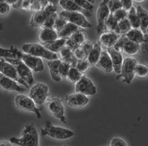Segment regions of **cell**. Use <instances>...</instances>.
Segmentation results:
<instances>
[{"label": "cell", "instance_id": "obj_1", "mask_svg": "<svg viewBox=\"0 0 148 146\" xmlns=\"http://www.w3.org/2000/svg\"><path fill=\"white\" fill-rule=\"evenodd\" d=\"M10 142L19 146H39V139L37 129L33 125H26L21 137H12Z\"/></svg>", "mask_w": 148, "mask_h": 146}, {"label": "cell", "instance_id": "obj_45", "mask_svg": "<svg viewBox=\"0 0 148 146\" xmlns=\"http://www.w3.org/2000/svg\"><path fill=\"white\" fill-rule=\"evenodd\" d=\"M75 2L76 5H77L81 8L88 10V11H92L93 9V6L88 2L86 0H71Z\"/></svg>", "mask_w": 148, "mask_h": 146}, {"label": "cell", "instance_id": "obj_49", "mask_svg": "<svg viewBox=\"0 0 148 146\" xmlns=\"http://www.w3.org/2000/svg\"><path fill=\"white\" fill-rule=\"evenodd\" d=\"M110 145L112 146H127V144L122 138L119 137H114L111 140Z\"/></svg>", "mask_w": 148, "mask_h": 146}, {"label": "cell", "instance_id": "obj_7", "mask_svg": "<svg viewBox=\"0 0 148 146\" xmlns=\"http://www.w3.org/2000/svg\"><path fill=\"white\" fill-rule=\"evenodd\" d=\"M58 16L68 22L76 25L79 28H88L91 27V25L88 21L86 17L79 11H67L64 10Z\"/></svg>", "mask_w": 148, "mask_h": 146}, {"label": "cell", "instance_id": "obj_25", "mask_svg": "<svg viewBox=\"0 0 148 146\" xmlns=\"http://www.w3.org/2000/svg\"><path fill=\"white\" fill-rule=\"evenodd\" d=\"M124 36L129 40L140 45L144 42L145 38L144 34L139 28H132L124 34Z\"/></svg>", "mask_w": 148, "mask_h": 146}, {"label": "cell", "instance_id": "obj_3", "mask_svg": "<svg viewBox=\"0 0 148 146\" xmlns=\"http://www.w3.org/2000/svg\"><path fill=\"white\" fill-rule=\"evenodd\" d=\"M22 49L25 53L43 58L49 61L59 59V55L56 53L51 52L40 44H25Z\"/></svg>", "mask_w": 148, "mask_h": 146}, {"label": "cell", "instance_id": "obj_44", "mask_svg": "<svg viewBox=\"0 0 148 146\" xmlns=\"http://www.w3.org/2000/svg\"><path fill=\"white\" fill-rule=\"evenodd\" d=\"M67 21L65 19L60 17L59 16L56 18L54 25L53 27V29L57 32L59 33L62 30V28L65 26V25L67 23Z\"/></svg>", "mask_w": 148, "mask_h": 146}, {"label": "cell", "instance_id": "obj_35", "mask_svg": "<svg viewBox=\"0 0 148 146\" xmlns=\"http://www.w3.org/2000/svg\"><path fill=\"white\" fill-rule=\"evenodd\" d=\"M148 68L147 65L143 63H137L135 68V75L140 78H144L147 76Z\"/></svg>", "mask_w": 148, "mask_h": 146}, {"label": "cell", "instance_id": "obj_31", "mask_svg": "<svg viewBox=\"0 0 148 146\" xmlns=\"http://www.w3.org/2000/svg\"><path fill=\"white\" fill-rule=\"evenodd\" d=\"M82 76V73L80 72L76 67H70L66 78L71 83H76Z\"/></svg>", "mask_w": 148, "mask_h": 146}, {"label": "cell", "instance_id": "obj_46", "mask_svg": "<svg viewBox=\"0 0 148 146\" xmlns=\"http://www.w3.org/2000/svg\"><path fill=\"white\" fill-rule=\"evenodd\" d=\"M125 40V36L124 35H121L115 44L113 45V48L119 52L122 53L123 49L124 44Z\"/></svg>", "mask_w": 148, "mask_h": 146}, {"label": "cell", "instance_id": "obj_12", "mask_svg": "<svg viewBox=\"0 0 148 146\" xmlns=\"http://www.w3.org/2000/svg\"><path fill=\"white\" fill-rule=\"evenodd\" d=\"M75 91L87 96H95L97 91L92 81L85 76H82L80 79L75 83Z\"/></svg>", "mask_w": 148, "mask_h": 146}, {"label": "cell", "instance_id": "obj_51", "mask_svg": "<svg viewBox=\"0 0 148 146\" xmlns=\"http://www.w3.org/2000/svg\"><path fill=\"white\" fill-rule=\"evenodd\" d=\"M122 8L128 11L133 7V0H120Z\"/></svg>", "mask_w": 148, "mask_h": 146}, {"label": "cell", "instance_id": "obj_15", "mask_svg": "<svg viewBox=\"0 0 148 146\" xmlns=\"http://www.w3.org/2000/svg\"><path fill=\"white\" fill-rule=\"evenodd\" d=\"M89 100V98L87 96L77 92L66 97L67 104L73 108H82L88 104Z\"/></svg>", "mask_w": 148, "mask_h": 146}, {"label": "cell", "instance_id": "obj_9", "mask_svg": "<svg viewBox=\"0 0 148 146\" xmlns=\"http://www.w3.org/2000/svg\"><path fill=\"white\" fill-rule=\"evenodd\" d=\"M14 104L19 109L34 113L38 119H40L42 115L34 101L29 97L23 94L17 95L14 99Z\"/></svg>", "mask_w": 148, "mask_h": 146}, {"label": "cell", "instance_id": "obj_6", "mask_svg": "<svg viewBox=\"0 0 148 146\" xmlns=\"http://www.w3.org/2000/svg\"><path fill=\"white\" fill-rule=\"evenodd\" d=\"M7 62L11 63L14 67L19 76L29 86L32 85L34 82V79L33 76L32 71L28 67L25 63L19 59L5 58Z\"/></svg>", "mask_w": 148, "mask_h": 146}, {"label": "cell", "instance_id": "obj_36", "mask_svg": "<svg viewBox=\"0 0 148 146\" xmlns=\"http://www.w3.org/2000/svg\"><path fill=\"white\" fill-rule=\"evenodd\" d=\"M70 38L80 46L86 41V36L85 34L80 29L75 31Z\"/></svg>", "mask_w": 148, "mask_h": 146}, {"label": "cell", "instance_id": "obj_11", "mask_svg": "<svg viewBox=\"0 0 148 146\" xmlns=\"http://www.w3.org/2000/svg\"><path fill=\"white\" fill-rule=\"evenodd\" d=\"M57 7L48 3L43 9L34 12L31 19L30 25L33 28L41 27L45 20L48 18L53 13L56 12Z\"/></svg>", "mask_w": 148, "mask_h": 146}, {"label": "cell", "instance_id": "obj_27", "mask_svg": "<svg viewBox=\"0 0 148 146\" xmlns=\"http://www.w3.org/2000/svg\"><path fill=\"white\" fill-rule=\"evenodd\" d=\"M140 49V45L127 39L125 37L123 51L130 55H136Z\"/></svg>", "mask_w": 148, "mask_h": 146}, {"label": "cell", "instance_id": "obj_23", "mask_svg": "<svg viewBox=\"0 0 148 146\" xmlns=\"http://www.w3.org/2000/svg\"><path fill=\"white\" fill-rule=\"evenodd\" d=\"M66 39V38H58L55 40L47 43H40V44L51 52L57 53L65 46Z\"/></svg>", "mask_w": 148, "mask_h": 146}, {"label": "cell", "instance_id": "obj_50", "mask_svg": "<svg viewBox=\"0 0 148 146\" xmlns=\"http://www.w3.org/2000/svg\"><path fill=\"white\" fill-rule=\"evenodd\" d=\"M74 54L76 57L77 59V60L80 59H87V56L84 50L80 46L77 49H76L74 51Z\"/></svg>", "mask_w": 148, "mask_h": 146}, {"label": "cell", "instance_id": "obj_20", "mask_svg": "<svg viewBox=\"0 0 148 146\" xmlns=\"http://www.w3.org/2000/svg\"><path fill=\"white\" fill-rule=\"evenodd\" d=\"M121 35L111 31L103 33L99 37V42L106 48L113 47Z\"/></svg>", "mask_w": 148, "mask_h": 146}, {"label": "cell", "instance_id": "obj_14", "mask_svg": "<svg viewBox=\"0 0 148 146\" xmlns=\"http://www.w3.org/2000/svg\"><path fill=\"white\" fill-rule=\"evenodd\" d=\"M109 0H103L100 3L97 11V20L98 33H101L103 31H106V22L109 17L111 12L107 6V2Z\"/></svg>", "mask_w": 148, "mask_h": 146}, {"label": "cell", "instance_id": "obj_21", "mask_svg": "<svg viewBox=\"0 0 148 146\" xmlns=\"http://www.w3.org/2000/svg\"><path fill=\"white\" fill-rule=\"evenodd\" d=\"M59 57L62 61L67 62L71 67H76L78 60L74 55V52L68 46H64L59 51Z\"/></svg>", "mask_w": 148, "mask_h": 146}, {"label": "cell", "instance_id": "obj_4", "mask_svg": "<svg viewBox=\"0 0 148 146\" xmlns=\"http://www.w3.org/2000/svg\"><path fill=\"white\" fill-rule=\"evenodd\" d=\"M10 48L16 53L17 58L23 61L32 71L36 72L43 71L44 69L43 62L40 57L30 55L24 52L22 53L19 51L18 49L13 45H12Z\"/></svg>", "mask_w": 148, "mask_h": 146}, {"label": "cell", "instance_id": "obj_34", "mask_svg": "<svg viewBox=\"0 0 148 146\" xmlns=\"http://www.w3.org/2000/svg\"><path fill=\"white\" fill-rule=\"evenodd\" d=\"M32 0H19L17 2L12 5L13 7L23 11L31 10Z\"/></svg>", "mask_w": 148, "mask_h": 146}, {"label": "cell", "instance_id": "obj_24", "mask_svg": "<svg viewBox=\"0 0 148 146\" xmlns=\"http://www.w3.org/2000/svg\"><path fill=\"white\" fill-rule=\"evenodd\" d=\"M62 62L59 59L53 60H50L48 62V66L50 74L52 79L56 82H60L62 78L59 74V67Z\"/></svg>", "mask_w": 148, "mask_h": 146}, {"label": "cell", "instance_id": "obj_10", "mask_svg": "<svg viewBox=\"0 0 148 146\" xmlns=\"http://www.w3.org/2000/svg\"><path fill=\"white\" fill-rule=\"evenodd\" d=\"M48 94V85L42 83H37L31 88L29 96L36 104L42 105L45 103Z\"/></svg>", "mask_w": 148, "mask_h": 146}, {"label": "cell", "instance_id": "obj_42", "mask_svg": "<svg viewBox=\"0 0 148 146\" xmlns=\"http://www.w3.org/2000/svg\"><path fill=\"white\" fill-rule=\"evenodd\" d=\"M11 10V5L4 0H0V16H6Z\"/></svg>", "mask_w": 148, "mask_h": 146}, {"label": "cell", "instance_id": "obj_40", "mask_svg": "<svg viewBox=\"0 0 148 146\" xmlns=\"http://www.w3.org/2000/svg\"><path fill=\"white\" fill-rule=\"evenodd\" d=\"M0 57L16 59L17 58V56L16 53L11 48L6 49L0 47Z\"/></svg>", "mask_w": 148, "mask_h": 146}, {"label": "cell", "instance_id": "obj_38", "mask_svg": "<svg viewBox=\"0 0 148 146\" xmlns=\"http://www.w3.org/2000/svg\"><path fill=\"white\" fill-rule=\"evenodd\" d=\"M90 66V65L89 64L87 59L78 60L76 65V68L81 73L87 71L88 70Z\"/></svg>", "mask_w": 148, "mask_h": 146}, {"label": "cell", "instance_id": "obj_52", "mask_svg": "<svg viewBox=\"0 0 148 146\" xmlns=\"http://www.w3.org/2000/svg\"><path fill=\"white\" fill-rule=\"evenodd\" d=\"M12 143L11 142H7L5 141H0V146H13Z\"/></svg>", "mask_w": 148, "mask_h": 146}, {"label": "cell", "instance_id": "obj_33", "mask_svg": "<svg viewBox=\"0 0 148 146\" xmlns=\"http://www.w3.org/2000/svg\"><path fill=\"white\" fill-rule=\"evenodd\" d=\"M132 29L131 25L127 18L123 19L118 23V34L119 35H124Z\"/></svg>", "mask_w": 148, "mask_h": 146}, {"label": "cell", "instance_id": "obj_22", "mask_svg": "<svg viewBox=\"0 0 148 146\" xmlns=\"http://www.w3.org/2000/svg\"><path fill=\"white\" fill-rule=\"evenodd\" d=\"M138 18L140 22L139 29L145 34H148V12L141 6H138L136 8Z\"/></svg>", "mask_w": 148, "mask_h": 146}, {"label": "cell", "instance_id": "obj_55", "mask_svg": "<svg viewBox=\"0 0 148 146\" xmlns=\"http://www.w3.org/2000/svg\"><path fill=\"white\" fill-rule=\"evenodd\" d=\"M88 2H89L90 4L93 5L95 3V0H86Z\"/></svg>", "mask_w": 148, "mask_h": 146}, {"label": "cell", "instance_id": "obj_30", "mask_svg": "<svg viewBox=\"0 0 148 146\" xmlns=\"http://www.w3.org/2000/svg\"><path fill=\"white\" fill-rule=\"evenodd\" d=\"M59 4L64 10V11L80 12L82 10V8L71 0H60Z\"/></svg>", "mask_w": 148, "mask_h": 146}, {"label": "cell", "instance_id": "obj_29", "mask_svg": "<svg viewBox=\"0 0 148 146\" xmlns=\"http://www.w3.org/2000/svg\"><path fill=\"white\" fill-rule=\"evenodd\" d=\"M127 19L131 25L132 28H140V22L138 18L136 8L134 7H132L128 11Z\"/></svg>", "mask_w": 148, "mask_h": 146}, {"label": "cell", "instance_id": "obj_37", "mask_svg": "<svg viewBox=\"0 0 148 146\" xmlns=\"http://www.w3.org/2000/svg\"><path fill=\"white\" fill-rule=\"evenodd\" d=\"M70 65L66 62L62 61L59 67V74L62 78H66L69 70L70 68Z\"/></svg>", "mask_w": 148, "mask_h": 146}, {"label": "cell", "instance_id": "obj_57", "mask_svg": "<svg viewBox=\"0 0 148 146\" xmlns=\"http://www.w3.org/2000/svg\"><path fill=\"white\" fill-rule=\"evenodd\" d=\"M2 29H3V25L0 24V31H2Z\"/></svg>", "mask_w": 148, "mask_h": 146}, {"label": "cell", "instance_id": "obj_39", "mask_svg": "<svg viewBox=\"0 0 148 146\" xmlns=\"http://www.w3.org/2000/svg\"><path fill=\"white\" fill-rule=\"evenodd\" d=\"M107 5L111 13L115 12L118 9L122 8L120 0H109Z\"/></svg>", "mask_w": 148, "mask_h": 146}, {"label": "cell", "instance_id": "obj_17", "mask_svg": "<svg viewBox=\"0 0 148 146\" xmlns=\"http://www.w3.org/2000/svg\"><path fill=\"white\" fill-rule=\"evenodd\" d=\"M95 65L106 73H111L113 71L111 57L105 50H102L99 60Z\"/></svg>", "mask_w": 148, "mask_h": 146}, {"label": "cell", "instance_id": "obj_47", "mask_svg": "<svg viewBox=\"0 0 148 146\" xmlns=\"http://www.w3.org/2000/svg\"><path fill=\"white\" fill-rule=\"evenodd\" d=\"M80 46L82 50H84V51L85 52V54L86 55L87 57V55H88L92 49L93 44L91 42L86 40Z\"/></svg>", "mask_w": 148, "mask_h": 146}, {"label": "cell", "instance_id": "obj_41", "mask_svg": "<svg viewBox=\"0 0 148 146\" xmlns=\"http://www.w3.org/2000/svg\"><path fill=\"white\" fill-rule=\"evenodd\" d=\"M58 15L56 12L53 13L47 19L41 27H46V28H53L56 19L58 17Z\"/></svg>", "mask_w": 148, "mask_h": 146}, {"label": "cell", "instance_id": "obj_48", "mask_svg": "<svg viewBox=\"0 0 148 146\" xmlns=\"http://www.w3.org/2000/svg\"><path fill=\"white\" fill-rule=\"evenodd\" d=\"M65 46H68L69 49H71L73 52L76 49L79 48L80 46L75 43L73 40H72L70 37L67 38L66 39Z\"/></svg>", "mask_w": 148, "mask_h": 146}, {"label": "cell", "instance_id": "obj_53", "mask_svg": "<svg viewBox=\"0 0 148 146\" xmlns=\"http://www.w3.org/2000/svg\"><path fill=\"white\" fill-rule=\"evenodd\" d=\"M47 1L48 2V3L55 5V6H57L59 4L60 1V0H47Z\"/></svg>", "mask_w": 148, "mask_h": 146}, {"label": "cell", "instance_id": "obj_26", "mask_svg": "<svg viewBox=\"0 0 148 146\" xmlns=\"http://www.w3.org/2000/svg\"><path fill=\"white\" fill-rule=\"evenodd\" d=\"M101 52L102 47L99 42L93 44L92 49L87 57V60L90 65H95L97 63Z\"/></svg>", "mask_w": 148, "mask_h": 146}, {"label": "cell", "instance_id": "obj_54", "mask_svg": "<svg viewBox=\"0 0 148 146\" xmlns=\"http://www.w3.org/2000/svg\"><path fill=\"white\" fill-rule=\"evenodd\" d=\"M7 3H8L10 5H13L16 2H17L19 0H4Z\"/></svg>", "mask_w": 148, "mask_h": 146}, {"label": "cell", "instance_id": "obj_18", "mask_svg": "<svg viewBox=\"0 0 148 146\" xmlns=\"http://www.w3.org/2000/svg\"><path fill=\"white\" fill-rule=\"evenodd\" d=\"M107 52L111 57L113 71H114L116 73L119 74L123 61L122 53L113 49V47L107 48Z\"/></svg>", "mask_w": 148, "mask_h": 146}, {"label": "cell", "instance_id": "obj_19", "mask_svg": "<svg viewBox=\"0 0 148 146\" xmlns=\"http://www.w3.org/2000/svg\"><path fill=\"white\" fill-rule=\"evenodd\" d=\"M58 38V33L51 28L41 27L38 33V39L40 43L49 42Z\"/></svg>", "mask_w": 148, "mask_h": 146}, {"label": "cell", "instance_id": "obj_13", "mask_svg": "<svg viewBox=\"0 0 148 146\" xmlns=\"http://www.w3.org/2000/svg\"><path fill=\"white\" fill-rule=\"evenodd\" d=\"M0 72L24 85L26 88H28L29 87L26 82L20 78L12 65L7 61L6 62L2 58H0Z\"/></svg>", "mask_w": 148, "mask_h": 146}, {"label": "cell", "instance_id": "obj_43", "mask_svg": "<svg viewBox=\"0 0 148 146\" xmlns=\"http://www.w3.org/2000/svg\"><path fill=\"white\" fill-rule=\"evenodd\" d=\"M112 14H113L114 18L116 19L118 22H119L127 17L128 11L124 10L123 8H121L120 9H118L115 12L112 13Z\"/></svg>", "mask_w": 148, "mask_h": 146}, {"label": "cell", "instance_id": "obj_2", "mask_svg": "<svg viewBox=\"0 0 148 146\" xmlns=\"http://www.w3.org/2000/svg\"><path fill=\"white\" fill-rule=\"evenodd\" d=\"M43 136H48L50 137L58 140H68L74 137V131L66 128L54 126L50 122L45 123V128L41 130Z\"/></svg>", "mask_w": 148, "mask_h": 146}, {"label": "cell", "instance_id": "obj_56", "mask_svg": "<svg viewBox=\"0 0 148 146\" xmlns=\"http://www.w3.org/2000/svg\"><path fill=\"white\" fill-rule=\"evenodd\" d=\"M133 1H134L135 2H138V3H141V2H143V1H144L145 0H133Z\"/></svg>", "mask_w": 148, "mask_h": 146}, {"label": "cell", "instance_id": "obj_16", "mask_svg": "<svg viewBox=\"0 0 148 146\" xmlns=\"http://www.w3.org/2000/svg\"><path fill=\"white\" fill-rule=\"evenodd\" d=\"M18 82L0 72V88L6 91H25V88L18 85Z\"/></svg>", "mask_w": 148, "mask_h": 146}, {"label": "cell", "instance_id": "obj_32", "mask_svg": "<svg viewBox=\"0 0 148 146\" xmlns=\"http://www.w3.org/2000/svg\"><path fill=\"white\" fill-rule=\"evenodd\" d=\"M118 22L114 18L113 14L111 13L106 22V29L108 31H111L118 34Z\"/></svg>", "mask_w": 148, "mask_h": 146}, {"label": "cell", "instance_id": "obj_8", "mask_svg": "<svg viewBox=\"0 0 148 146\" xmlns=\"http://www.w3.org/2000/svg\"><path fill=\"white\" fill-rule=\"evenodd\" d=\"M46 107L48 111L51 115L58 119L64 123H67L65 116L64 106L60 98L58 97L51 98L47 101Z\"/></svg>", "mask_w": 148, "mask_h": 146}, {"label": "cell", "instance_id": "obj_28", "mask_svg": "<svg viewBox=\"0 0 148 146\" xmlns=\"http://www.w3.org/2000/svg\"><path fill=\"white\" fill-rule=\"evenodd\" d=\"M79 29V27L70 22H67L61 31L58 33L59 38H67Z\"/></svg>", "mask_w": 148, "mask_h": 146}, {"label": "cell", "instance_id": "obj_5", "mask_svg": "<svg viewBox=\"0 0 148 146\" xmlns=\"http://www.w3.org/2000/svg\"><path fill=\"white\" fill-rule=\"evenodd\" d=\"M138 61L134 58L127 57L123 61L121 72L116 77V79L128 85L130 84L135 77V68Z\"/></svg>", "mask_w": 148, "mask_h": 146}]
</instances>
